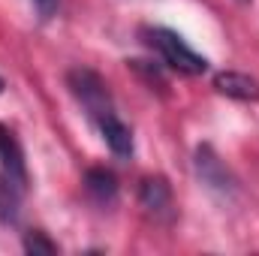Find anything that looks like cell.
<instances>
[{
  "label": "cell",
  "instance_id": "6da1fadb",
  "mask_svg": "<svg viewBox=\"0 0 259 256\" xmlns=\"http://www.w3.org/2000/svg\"><path fill=\"white\" fill-rule=\"evenodd\" d=\"M145 42L163 58V64H169L172 69L184 72V75H202L208 72V58H202L199 52H193L181 33L169 30V27H142Z\"/></svg>",
  "mask_w": 259,
  "mask_h": 256
},
{
  "label": "cell",
  "instance_id": "7a4b0ae2",
  "mask_svg": "<svg viewBox=\"0 0 259 256\" xmlns=\"http://www.w3.org/2000/svg\"><path fill=\"white\" fill-rule=\"evenodd\" d=\"M66 88H69V94L75 97V103L88 112V118L94 124L100 118H106L109 112H115L112 91H109L106 78L97 69H91V66H72L66 72Z\"/></svg>",
  "mask_w": 259,
  "mask_h": 256
},
{
  "label": "cell",
  "instance_id": "3957f363",
  "mask_svg": "<svg viewBox=\"0 0 259 256\" xmlns=\"http://www.w3.org/2000/svg\"><path fill=\"white\" fill-rule=\"evenodd\" d=\"M193 169H196V178H199L211 193H217V196H223V199L235 196L238 181H235V175L226 169V163L217 157V151H214L211 145H199L193 151Z\"/></svg>",
  "mask_w": 259,
  "mask_h": 256
},
{
  "label": "cell",
  "instance_id": "277c9868",
  "mask_svg": "<svg viewBox=\"0 0 259 256\" xmlns=\"http://www.w3.org/2000/svg\"><path fill=\"white\" fill-rule=\"evenodd\" d=\"M139 205L145 208L148 217H154L157 223H172L175 220V196L172 184L163 175H148L139 184Z\"/></svg>",
  "mask_w": 259,
  "mask_h": 256
},
{
  "label": "cell",
  "instance_id": "5b68a950",
  "mask_svg": "<svg viewBox=\"0 0 259 256\" xmlns=\"http://www.w3.org/2000/svg\"><path fill=\"white\" fill-rule=\"evenodd\" d=\"M0 169L9 175V181L24 193L30 184V172H27V160H24V148L21 139L15 136V130L0 124Z\"/></svg>",
  "mask_w": 259,
  "mask_h": 256
},
{
  "label": "cell",
  "instance_id": "8992f818",
  "mask_svg": "<svg viewBox=\"0 0 259 256\" xmlns=\"http://www.w3.org/2000/svg\"><path fill=\"white\" fill-rule=\"evenodd\" d=\"M214 91L229 97V100H238V103H259V81L247 72H238V69H223L214 75Z\"/></svg>",
  "mask_w": 259,
  "mask_h": 256
},
{
  "label": "cell",
  "instance_id": "52a82bcc",
  "mask_svg": "<svg viewBox=\"0 0 259 256\" xmlns=\"http://www.w3.org/2000/svg\"><path fill=\"white\" fill-rule=\"evenodd\" d=\"M84 193L91 202H97L100 208H109L118 202V193H121V184H118V175L106 166H91L84 172Z\"/></svg>",
  "mask_w": 259,
  "mask_h": 256
},
{
  "label": "cell",
  "instance_id": "ba28073f",
  "mask_svg": "<svg viewBox=\"0 0 259 256\" xmlns=\"http://www.w3.org/2000/svg\"><path fill=\"white\" fill-rule=\"evenodd\" d=\"M97 127H100V133H103L109 151H112L118 160H130V157H133V151H136V145H133V130H130L115 112H109L106 118H100Z\"/></svg>",
  "mask_w": 259,
  "mask_h": 256
},
{
  "label": "cell",
  "instance_id": "9c48e42d",
  "mask_svg": "<svg viewBox=\"0 0 259 256\" xmlns=\"http://www.w3.org/2000/svg\"><path fill=\"white\" fill-rule=\"evenodd\" d=\"M18 214H21V190L0 169V220L3 223H18Z\"/></svg>",
  "mask_w": 259,
  "mask_h": 256
},
{
  "label": "cell",
  "instance_id": "30bf717a",
  "mask_svg": "<svg viewBox=\"0 0 259 256\" xmlns=\"http://www.w3.org/2000/svg\"><path fill=\"white\" fill-rule=\"evenodd\" d=\"M127 66L133 69V72H139V75L145 78V84H148L151 91H157V94H163V97H166L169 81H166L163 69H160L157 64H151V61H127Z\"/></svg>",
  "mask_w": 259,
  "mask_h": 256
},
{
  "label": "cell",
  "instance_id": "8fae6325",
  "mask_svg": "<svg viewBox=\"0 0 259 256\" xmlns=\"http://www.w3.org/2000/svg\"><path fill=\"white\" fill-rule=\"evenodd\" d=\"M21 247H24V253H33V256H52V253H58V250H61V247H58V241H52L42 229H30V232L24 235Z\"/></svg>",
  "mask_w": 259,
  "mask_h": 256
},
{
  "label": "cell",
  "instance_id": "7c38bea8",
  "mask_svg": "<svg viewBox=\"0 0 259 256\" xmlns=\"http://www.w3.org/2000/svg\"><path fill=\"white\" fill-rule=\"evenodd\" d=\"M33 6H36L39 18H42V21H49V18H55V12H58L61 0H33Z\"/></svg>",
  "mask_w": 259,
  "mask_h": 256
},
{
  "label": "cell",
  "instance_id": "4fadbf2b",
  "mask_svg": "<svg viewBox=\"0 0 259 256\" xmlns=\"http://www.w3.org/2000/svg\"><path fill=\"white\" fill-rule=\"evenodd\" d=\"M3 88H6V81H3V78H0V94H3Z\"/></svg>",
  "mask_w": 259,
  "mask_h": 256
},
{
  "label": "cell",
  "instance_id": "5bb4252c",
  "mask_svg": "<svg viewBox=\"0 0 259 256\" xmlns=\"http://www.w3.org/2000/svg\"><path fill=\"white\" fill-rule=\"evenodd\" d=\"M241 3H247V0H241Z\"/></svg>",
  "mask_w": 259,
  "mask_h": 256
}]
</instances>
